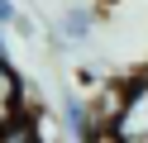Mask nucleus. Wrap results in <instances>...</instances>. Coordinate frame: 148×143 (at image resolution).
<instances>
[{"label":"nucleus","mask_w":148,"mask_h":143,"mask_svg":"<svg viewBox=\"0 0 148 143\" xmlns=\"http://www.w3.org/2000/svg\"><path fill=\"white\" fill-rule=\"evenodd\" d=\"M110 143H148V72L124 86V105L110 124Z\"/></svg>","instance_id":"f257e3e1"},{"label":"nucleus","mask_w":148,"mask_h":143,"mask_svg":"<svg viewBox=\"0 0 148 143\" xmlns=\"http://www.w3.org/2000/svg\"><path fill=\"white\" fill-rule=\"evenodd\" d=\"M62 34H67L72 43H81V38H91V10H72V14L62 19Z\"/></svg>","instance_id":"f03ea898"},{"label":"nucleus","mask_w":148,"mask_h":143,"mask_svg":"<svg viewBox=\"0 0 148 143\" xmlns=\"http://www.w3.org/2000/svg\"><path fill=\"white\" fill-rule=\"evenodd\" d=\"M14 24V0H0V29Z\"/></svg>","instance_id":"7ed1b4c3"},{"label":"nucleus","mask_w":148,"mask_h":143,"mask_svg":"<svg viewBox=\"0 0 148 143\" xmlns=\"http://www.w3.org/2000/svg\"><path fill=\"white\" fill-rule=\"evenodd\" d=\"M0 57H10V53H5V29H0Z\"/></svg>","instance_id":"20e7f679"}]
</instances>
